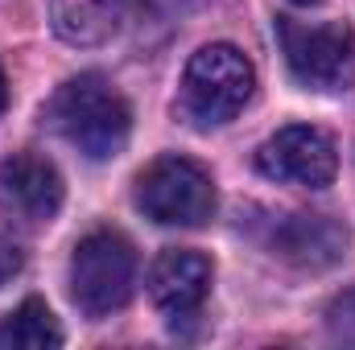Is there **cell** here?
Returning a JSON list of instances; mask_svg holds the SVG:
<instances>
[{
    "mask_svg": "<svg viewBox=\"0 0 355 350\" xmlns=\"http://www.w3.org/2000/svg\"><path fill=\"white\" fill-rule=\"evenodd\" d=\"M211 276H215V268H211V260L202 252L166 248L149 268V297H153V305L166 317H186V313H194L207 301Z\"/></svg>",
    "mask_w": 355,
    "mask_h": 350,
    "instance_id": "cell-9",
    "label": "cell"
},
{
    "mask_svg": "<svg viewBox=\"0 0 355 350\" xmlns=\"http://www.w3.org/2000/svg\"><path fill=\"white\" fill-rule=\"evenodd\" d=\"M252 87H257L252 62L236 46L215 42V46H202L186 62L182 87H178V111L194 128H219L244 111V103L252 99Z\"/></svg>",
    "mask_w": 355,
    "mask_h": 350,
    "instance_id": "cell-2",
    "label": "cell"
},
{
    "mask_svg": "<svg viewBox=\"0 0 355 350\" xmlns=\"http://www.w3.org/2000/svg\"><path fill=\"white\" fill-rule=\"evenodd\" d=\"M137 284V248L120 231H91L71 256V301L75 309L99 322L128 305Z\"/></svg>",
    "mask_w": 355,
    "mask_h": 350,
    "instance_id": "cell-3",
    "label": "cell"
},
{
    "mask_svg": "<svg viewBox=\"0 0 355 350\" xmlns=\"http://www.w3.org/2000/svg\"><path fill=\"white\" fill-rule=\"evenodd\" d=\"M21 268H25V252H21L12 239H4V235H0V284H8Z\"/></svg>",
    "mask_w": 355,
    "mask_h": 350,
    "instance_id": "cell-13",
    "label": "cell"
},
{
    "mask_svg": "<svg viewBox=\"0 0 355 350\" xmlns=\"http://www.w3.org/2000/svg\"><path fill=\"white\" fill-rule=\"evenodd\" d=\"M8 107V83H4V71H0V111Z\"/></svg>",
    "mask_w": 355,
    "mask_h": 350,
    "instance_id": "cell-14",
    "label": "cell"
},
{
    "mask_svg": "<svg viewBox=\"0 0 355 350\" xmlns=\"http://www.w3.org/2000/svg\"><path fill=\"white\" fill-rule=\"evenodd\" d=\"M124 0H50V29L67 46H103L120 33Z\"/></svg>",
    "mask_w": 355,
    "mask_h": 350,
    "instance_id": "cell-10",
    "label": "cell"
},
{
    "mask_svg": "<svg viewBox=\"0 0 355 350\" xmlns=\"http://www.w3.org/2000/svg\"><path fill=\"white\" fill-rule=\"evenodd\" d=\"M281 54L289 75L310 91H352L355 87V29L343 21L306 25L293 17H277Z\"/></svg>",
    "mask_w": 355,
    "mask_h": 350,
    "instance_id": "cell-5",
    "label": "cell"
},
{
    "mask_svg": "<svg viewBox=\"0 0 355 350\" xmlns=\"http://www.w3.org/2000/svg\"><path fill=\"white\" fill-rule=\"evenodd\" d=\"M327 322H331V334H335V338L355 342V288L343 293V297L327 309Z\"/></svg>",
    "mask_w": 355,
    "mask_h": 350,
    "instance_id": "cell-12",
    "label": "cell"
},
{
    "mask_svg": "<svg viewBox=\"0 0 355 350\" xmlns=\"http://www.w3.org/2000/svg\"><path fill=\"white\" fill-rule=\"evenodd\" d=\"M132 202L162 227H202L215 214V181L198 161L166 153L137 174Z\"/></svg>",
    "mask_w": 355,
    "mask_h": 350,
    "instance_id": "cell-4",
    "label": "cell"
},
{
    "mask_svg": "<svg viewBox=\"0 0 355 350\" xmlns=\"http://www.w3.org/2000/svg\"><path fill=\"white\" fill-rule=\"evenodd\" d=\"M62 347V326L46 301L29 297L0 322V350H54Z\"/></svg>",
    "mask_w": 355,
    "mask_h": 350,
    "instance_id": "cell-11",
    "label": "cell"
},
{
    "mask_svg": "<svg viewBox=\"0 0 355 350\" xmlns=\"http://www.w3.org/2000/svg\"><path fill=\"white\" fill-rule=\"evenodd\" d=\"M289 4H306V8H310V4H318V0H289Z\"/></svg>",
    "mask_w": 355,
    "mask_h": 350,
    "instance_id": "cell-15",
    "label": "cell"
},
{
    "mask_svg": "<svg viewBox=\"0 0 355 350\" xmlns=\"http://www.w3.org/2000/svg\"><path fill=\"white\" fill-rule=\"evenodd\" d=\"M62 174L33 153H12L0 161V210L25 227H42L62 210Z\"/></svg>",
    "mask_w": 355,
    "mask_h": 350,
    "instance_id": "cell-7",
    "label": "cell"
},
{
    "mask_svg": "<svg viewBox=\"0 0 355 350\" xmlns=\"http://www.w3.org/2000/svg\"><path fill=\"white\" fill-rule=\"evenodd\" d=\"M257 169L272 181L285 185H306V190H322L335 181L339 169V153L335 140L314 128V124H289L277 136H268L257 153Z\"/></svg>",
    "mask_w": 355,
    "mask_h": 350,
    "instance_id": "cell-6",
    "label": "cell"
},
{
    "mask_svg": "<svg viewBox=\"0 0 355 350\" xmlns=\"http://www.w3.org/2000/svg\"><path fill=\"white\" fill-rule=\"evenodd\" d=\"M42 120L91 161H107L128 145L132 107L103 75H75L50 95Z\"/></svg>",
    "mask_w": 355,
    "mask_h": 350,
    "instance_id": "cell-1",
    "label": "cell"
},
{
    "mask_svg": "<svg viewBox=\"0 0 355 350\" xmlns=\"http://www.w3.org/2000/svg\"><path fill=\"white\" fill-rule=\"evenodd\" d=\"M268 256L293 268H331L347 252V227L327 214H272L261 231Z\"/></svg>",
    "mask_w": 355,
    "mask_h": 350,
    "instance_id": "cell-8",
    "label": "cell"
}]
</instances>
